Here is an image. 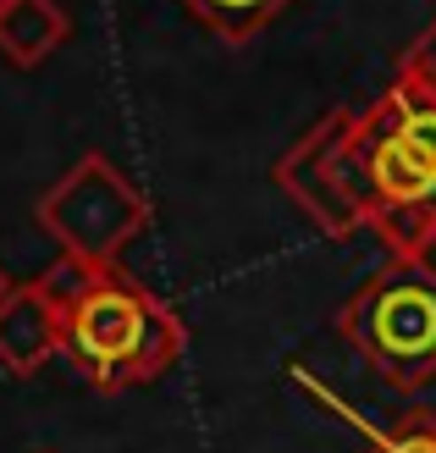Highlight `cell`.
<instances>
[{
  "label": "cell",
  "mask_w": 436,
  "mask_h": 453,
  "mask_svg": "<svg viewBox=\"0 0 436 453\" xmlns=\"http://www.w3.org/2000/svg\"><path fill=\"white\" fill-rule=\"evenodd\" d=\"M398 78L415 83L420 95H436V22H425V28L415 34V44L398 56Z\"/></svg>",
  "instance_id": "30bf717a"
},
{
  "label": "cell",
  "mask_w": 436,
  "mask_h": 453,
  "mask_svg": "<svg viewBox=\"0 0 436 453\" xmlns=\"http://www.w3.org/2000/svg\"><path fill=\"white\" fill-rule=\"evenodd\" d=\"M182 6H188L221 44H249L255 34H265L293 0H182Z\"/></svg>",
  "instance_id": "ba28073f"
},
{
  "label": "cell",
  "mask_w": 436,
  "mask_h": 453,
  "mask_svg": "<svg viewBox=\"0 0 436 453\" xmlns=\"http://www.w3.org/2000/svg\"><path fill=\"white\" fill-rule=\"evenodd\" d=\"M66 34H73V22H66L61 0H11L6 12H0V56L11 66H39L50 61Z\"/></svg>",
  "instance_id": "52a82bcc"
},
{
  "label": "cell",
  "mask_w": 436,
  "mask_h": 453,
  "mask_svg": "<svg viewBox=\"0 0 436 453\" xmlns=\"http://www.w3.org/2000/svg\"><path fill=\"white\" fill-rule=\"evenodd\" d=\"M337 332L381 381L420 393L436 376V265L386 255L337 310Z\"/></svg>",
  "instance_id": "3957f363"
},
{
  "label": "cell",
  "mask_w": 436,
  "mask_h": 453,
  "mask_svg": "<svg viewBox=\"0 0 436 453\" xmlns=\"http://www.w3.org/2000/svg\"><path fill=\"white\" fill-rule=\"evenodd\" d=\"M364 453H436V415L431 410H403L398 420H386L381 432H371Z\"/></svg>",
  "instance_id": "9c48e42d"
},
{
  "label": "cell",
  "mask_w": 436,
  "mask_h": 453,
  "mask_svg": "<svg viewBox=\"0 0 436 453\" xmlns=\"http://www.w3.org/2000/svg\"><path fill=\"white\" fill-rule=\"evenodd\" d=\"M6 6H11V0H0V12H6Z\"/></svg>",
  "instance_id": "7c38bea8"
},
{
  "label": "cell",
  "mask_w": 436,
  "mask_h": 453,
  "mask_svg": "<svg viewBox=\"0 0 436 453\" xmlns=\"http://www.w3.org/2000/svg\"><path fill=\"white\" fill-rule=\"evenodd\" d=\"M61 354V304L50 299L44 277L11 282L0 299V365L11 376H34Z\"/></svg>",
  "instance_id": "8992f818"
},
{
  "label": "cell",
  "mask_w": 436,
  "mask_h": 453,
  "mask_svg": "<svg viewBox=\"0 0 436 453\" xmlns=\"http://www.w3.org/2000/svg\"><path fill=\"white\" fill-rule=\"evenodd\" d=\"M348 194L386 255H415L436 243V95L393 78L359 111L348 139Z\"/></svg>",
  "instance_id": "6da1fadb"
},
{
  "label": "cell",
  "mask_w": 436,
  "mask_h": 453,
  "mask_svg": "<svg viewBox=\"0 0 436 453\" xmlns=\"http://www.w3.org/2000/svg\"><path fill=\"white\" fill-rule=\"evenodd\" d=\"M6 288H11V282H6V271H0V299H6Z\"/></svg>",
  "instance_id": "8fae6325"
},
{
  "label": "cell",
  "mask_w": 436,
  "mask_h": 453,
  "mask_svg": "<svg viewBox=\"0 0 436 453\" xmlns=\"http://www.w3.org/2000/svg\"><path fill=\"white\" fill-rule=\"evenodd\" d=\"M354 122H359L354 105H332L326 117H315L277 155V166H271V183H277L293 205L315 221V233H326V238H354L364 226L354 194H348V172H342L348 166Z\"/></svg>",
  "instance_id": "5b68a950"
},
{
  "label": "cell",
  "mask_w": 436,
  "mask_h": 453,
  "mask_svg": "<svg viewBox=\"0 0 436 453\" xmlns=\"http://www.w3.org/2000/svg\"><path fill=\"white\" fill-rule=\"evenodd\" d=\"M44 288L61 304V354L95 393L144 388L188 343L182 321L127 271H88L61 260L44 271Z\"/></svg>",
  "instance_id": "7a4b0ae2"
},
{
  "label": "cell",
  "mask_w": 436,
  "mask_h": 453,
  "mask_svg": "<svg viewBox=\"0 0 436 453\" xmlns=\"http://www.w3.org/2000/svg\"><path fill=\"white\" fill-rule=\"evenodd\" d=\"M34 221L61 249V260L88 265V271H117L122 249L149 226V199L100 150H88L78 166H66L39 194Z\"/></svg>",
  "instance_id": "277c9868"
}]
</instances>
